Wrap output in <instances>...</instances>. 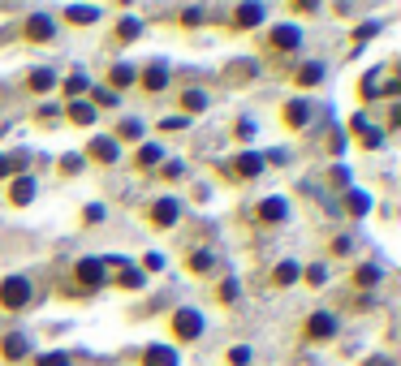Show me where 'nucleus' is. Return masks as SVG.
I'll use <instances>...</instances> for the list:
<instances>
[{"label": "nucleus", "mask_w": 401, "mask_h": 366, "mask_svg": "<svg viewBox=\"0 0 401 366\" xmlns=\"http://www.w3.org/2000/svg\"><path fill=\"white\" fill-rule=\"evenodd\" d=\"M134 82H138V69H134V65H125V60L108 69V91H112V95L125 91V87H134Z\"/></svg>", "instance_id": "12"}, {"label": "nucleus", "mask_w": 401, "mask_h": 366, "mask_svg": "<svg viewBox=\"0 0 401 366\" xmlns=\"http://www.w3.org/2000/svg\"><path fill=\"white\" fill-rule=\"evenodd\" d=\"M349 130H354V138L362 142V147H380V142H384V134H380V130H376V125L367 121L362 113H354V117H349Z\"/></svg>", "instance_id": "10"}, {"label": "nucleus", "mask_w": 401, "mask_h": 366, "mask_svg": "<svg viewBox=\"0 0 401 366\" xmlns=\"http://www.w3.org/2000/svg\"><path fill=\"white\" fill-rule=\"evenodd\" d=\"M87 91H91V82H87L83 73H74L69 82H65V95H74V100H78V95H87Z\"/></svg>", "instance_id": "34"}, {"label": "nucleus", "mask_w": 401, "mask_h": 366, "mask_svg": "<svg viewBox=\"0 0 401 366\" xmlns=\"http://www.w3.org/2000/svg\"><path fill=\"white\" fill-rule=\"evenodd\" d=\"M95 18H100V9H87V5H69L65 9V22H74V26H91Z\"/></svg>", "instance_id": "23"}, {"label": "nucleus", "mask_w": 401, "mask_h": 366, "mask_svg": "<svg viewBox=\"0 0 401 366\" xmlns=\"http://www.w3.org/2000/svg\"><path fill=\"white\" fill-rule=\"evenodd\" d=\"M380 95V73H367L362 78V100H376Z\"/></svg>", "instance_id": "35"}, {"label": "nucleus", "mask_w": 401, "mask_h": 366, "mask_svg": "<svg viewBox=\"0 0 401 366\" xmlns=\"http://www.w3.org/2000/svg\"><path fill=\"white\" fill-rule=\"evenodd\" d=\"M151 225L155 229H173L177 225V198H160V203H151Z\"/></svg>", "instance_id": "9"}, {"label": "nucleus", "mask_w": 401, "mask_h": 366, "mask_svg": "<svg viewBox=\"0 0 401 366\" xmlns=\"http://www.w3.org/2000/svg\"><path fill=\"white\" fill-rule=\"evenodd\" d=\"M345 211L349 216H367V211H371V194H362V190H345Z\"/></svg>", "instance_id": "17"}, {"label": "nucleus", "mask_w": 401, "mask_h": 366, "mask_svg": "<svg viewBox=\"0 0 401 366\" xmlns=\"http://www.w3.org/2000/svg\"><path fill=\"white\" fill-rule=\"evenodd\" d=\"M121 289H142V272H138V267H121Z\"/></svg>", "instance_id": "33"}, {"label": "nucleus", "mask_w": 401, "mask_h": 366, "mask_svg": "<svg viewBox=\"0 0 401 366\" xmlns=\"http://www.w3.org/2000/svg\"><path fill=\"white\" fill-rule=\"evenodd\" d=\"M95 117H100V113H95L87 100H74V104H69V121H74V125H95Z\"/></svg>", "instance_id": "21"}, {"label": "nucleus", "mask_w": 401, "mask_h": 366, "mask_svg": "<svg viewBox=\"0 0 401 366\" xmlns=\"http://www.w3.org/2000/svg\"><path fill=\"white\" fill-rule=\"evenodd\" d=\"M237 138L250 142V138H254V121H237Z\"/></svg>", "instance_id": "43"}, {"label": "nucleus", "mask_w": 401, "mask_h": 366, "mask_svg": "<svg viewBox=\"0 0 401 366\" xmlns=\"http://www.w3.org/2000/svg\"><path fill=\"white\" fill-rule=\"evenodd\" d=\"M371 35H380V26H376V22H367V26L354 30V39H358V43H362V39H371Z\"/></svg>", "instance_id": "42"}, {"label": "nucleus", "mask_w": 401, "mask_h": 366, "mask_svg": "<svg viewBox=\"0 0 401 366\" xmlns=\"http://www.w3.org/2000/svg\"><path fill=\"white\" fill-rule=\"evenodd\" d=\"M302 276V267L294 263V259H285V263H277V272H272V284H277V289H285V284H294Z\"/></svg>", "instance_id": "18"}, {"label": "nucleus", "mask_w": 401, "mask_h": 366, "mask_svg": "<svg viewBox=\"0 0 401 366\" xmlns=\"http://www.w3.org/2000/svg\"><path fill=\"white\" fill-rule=\"evenodd\" d=\"M138 82H142V91H164L169 87V65L164 60H151V65L138 73Z\"/></svg>", "instance_id": "11"}, {"label": "nucleus", "mask_w": 401, "mask_h": 366, "mask_svg": "<svg viewBox=\"0 0 401 366\" xmlns=\"http://www.w3.org/2000/svg\"><path fill=\"white\" fill-rule=\"evenodd\" d=\"M26 87L43 95V91H52V87H56V73H52V69H35V73L26 78Z\"/></svg>", "instance_id": "24"}, {"label": "nucleus", "mask_w": 401, "mask_h": 366, "mask_svg": "<svg viewBox=\"0 0 401 366\" xmlns=\"http://www.w3.org/2000/svg\"><path fill=\"white\" fill-rule=\"evenodd\" d=\"M138 35H142V22H138V18H125V22L117 26V39H121V43H130V39H138Z\"/></svg>", "instance_id": "30"}, {"label": "nucleus", "mask_w": 401, "mask_h": 366, "mask_svg": "<svg viewBox=\"0 0 401 366\" xmlns=\"http://www.w3.org/2000/svg\"><path fill=\"white\" fill-rule=\"evenodd\" d=\"M354 284H362V289H367V284H380V267L376 263H362L354 272Z\"/></svg>", "instance_id": "31"}, {"label": "nucleus", "mask_w": 401, "mask_h": 366, "mask_svg": "<svg viewBox=\"0 0 401 366\" xmlns=\"http://www.w3.org/2000/svg\"><path fill=\"white\" fill-rule=\"evenodd\" d=\"M246 362H250V349H246V345L229 349V366H246Z\"/></svg>", "instance_id": "37"}, {"label": "nucleus", "mask_w": 401, "mask_h": 366, "mask_svg": "<svg viewBox=\"0 0 401 366\" xmlns=\"http://www.w3.org/2000/svg\"><path fill=\"white\" fill-rule=\"evenodd\" d=\"M259 220L263 225H285V220H290V203H285L281 194H268L259 203Z\"/></svg>", "instance_id": "6"}, {"label": "nucleus", "mask_w": 401, "mask_h": 366, "mask_svg": "<svg viewBox=\"0 0 401 366\" xmlns=\"http://www.w3.org/2000/svg\"><path fill=\"white\" fill-rule=\"evenodd\" d=\"M83 220H87V225H100V220H104V207H87Z\"/></svg>", "instance_id": "45"}, {"label": "nucleus", "mask_w": 401, "mask_h": 366, "mask_svg": "<svg viewBox=\"0 0 401 366\" xmlns=\"http://www.w3.org/2000/svg\"><path fill=\"white\" fill-rule=\"evenodd\" d=\"M74 276H78V284H83V289H100V284L108 280V267H104V259H78Z\"/></svg>", "instance_id": "3"}, {"label": "nucleus", "mask_w": 401, "mask_h": 366, "mask_svg": "<svg viewBox=\"0 0 401 366\" xmlns=\"http://www.w3.org/2000/svg\"><path fill=\"white\" fill-rule=\"evenodd\" d=\"M272 47H277V52H298V47H302V30H298V22L272 26Z\"/></svg>", "instance_id": "4"}, {"label": "nucleus", "mask_w": 401, "mask_h": 366, "mask_svg": "<svg viewBox=\"0 0 401 366\" xmlns=\"http://www.w3.org/2000/svg\"><path fill=\"white\" fill-rule=\"evenodd\" d=\"M220 301H237V280H220Z\"/></svg>", "instance_id": "39"}, {"label": "nucleus", "mask_w": 401, "mask_h": 366, "mask_svg": "<svg viewBox=\"0 0 401 366\" xmlns=\"http://www.w3.org/2000/svg\"><path fill=\"white\" fill-rule=\"evenodd\" d=\"M173 336L177 341H199L203 336V314L195 310V306H182V310H173Z\"/></svg>", "instance_id": "1"}, {"label": "nucleus", "mask_w": 401, "mask_h": 366, "mask_svg": "<svg viewBox=\"0 0 401 366\" xmlns=\"http://www.w3.org/2000/svg\"><path fill=\"white\" fill-rule=\"evenodd\" d=\"M0 354H5L9 362H18V358H26V354H30V341L22 336V332H9L5 345H0Z\"/></svg>", "instance_id": "15"}, {"label": "nucleus", "mask_w": 401, "mask_h": 366, "mask_svg": "<svg viewBox=\"0 0 401 366\" xmlns=\"http://www.w3.org/2000/svg\"><path fill=\"white\" fill-rule=\"evenodd\" d=\"M233 18H237V26H259L263 22V5H242Z\"/></svg>", "instance_id": "26"}, {"label": "nucleus", "mask_w": 401, "mask_h": 366, "mask_svg": "<svg viewBox=\"0 0 401 366\" xmlns=\"http://www.w3.org/2000/svg\"><path fill=\"white\" fill-rule=\"evenodd\" d=\"M160 130H164V134H177V130H186V117H164V121H160Z\"/></svg>", "instance_id": "38"}, {"label": "nucleus", "mask_w": 401, "mask_h": 366, "mask_svg": "<svg viewBox=\"0 0 401 366\" xmlns=\"http://www.w3.org/2000/svg\"><path fill=\"white\" fill-rule=\"evenodd\" d=\"M117 138H121V142H138V138H142V121H134V117L121 121V125H117Z\"/></svg>", "instance_id": "27"}, {"label": "nucleus", "mask_w": 401, "mask_h": 366, "mask_svg": "<svg viewBox=\"0 0 401 366\" xmlns=\"http://www.w3.org/2000/svg\"><path fill=\"white\" fill-rule=\"evenodd\" d=\"M35 366H69V354H39Z\"/></svg>", "instance_id": "36"}, {"label": "nucleus", "mask_w": 401, "mask_h": 366, "mask_svg": "<svg viewBox=\"0 0 401 366\" xmlns=\"http://www.w3.org/2000/svg\"><path fill=\"white\" fill-rule=\"evenodd\" d=\"M182 108H186V113H203V108H207V95L203 91H186L182 95Z\"/></svg>", "instance_id": "32"}, {"label": "nucleus", "mask_w": 401, "mask_h": 366, "mask_svg": "<svg viewBox=\"0 0 401 366\" xmlns=\"http://www.w3.org/2000/svg\"><path fill=\"white\" fill-rule=\"evenodd\" d=\"M22 35H26L30 43H47V39H56V22H52V18H43V13H35V18H26Z\"/></svg>", "instance_id": "5"}, {"label": "nucleus", "mask_w": 401, "mask_h": 366, "mask_svg": "<svg viewBox=\"0 0 401 366\" xmlns=\"http://www.w3.org/2000/svg\"><path fill=\"white\" fill-rule=\"evenodd\" d=\"M83 168V155H65V172H78Z\"/></svg>", "instance_id": "47"}, {"label": "nucleus", "mask_w": 401, "mask_h": 366, "mask_svg": "<svg viewBox=\"0 0 401 366\" xmlns=\"http://www.w3.org/2000/svg\"><path fill=\"white\" fill-rule=\"evenodd\" d=\"M30 301V280L26 276H5L0 280V306L5 310H22Z\"/></svg>", "instance_id": "2"}, {"label": "nucleus", "mask_w": 401, "mask_h": 366, "mask_svg": "<svg viewBox=\"0 0 401 366\" xmlns=\"http://www.w3.org/2000/svg\"><path fill=\"white\" fill-rule=\"evenodd\" d=\"M160 160H164V147H160V142H142V147H138V168H155Z\"/></svg>", "instance_id": "19"}, {"label": "nucleus", "mask_w": 401, "mask_h": 366, "mask_svg": "<svg viewBox=\"0 0 401 366\" xmlns=\"http://www.w3.org/2000/svg\"><path fill=\"white\" fill-rule=\"evenodd\" d=\"M328 151H332V155H341V151H345V134H336V130H332V134H328Z\"/></svg>", "instance_id": "40"}, {"label": "nucleus", "mask_w": 401, "mask_h": 366, "mask_svg": "<svg viewBox=\"0 0 401 366\" xmlns=\"http://www.w3.org/2000/svg\"><path fill=\"white\" fill-rule=\"evenodd\" d=\"M233 172H237V177H259V172H263V155H254V151H242V155H237V160H233Z\"/></svg>", "instance_id": "13"}, {"label": "nucleus", "mask_w": 401, "mask_h": 366, "mask_svg": "<svg viewBox=\"0 0 401 366\" xmlns=\"http://www.w3.org/2000/svg\"><path fill=\"white\" fill-rule=\"evenodd\" d=\"M22 168H26V155H0V177H9V172L22 177Z\"/></svg>", "instance_id": "29"}, {"label": "nucleus", "mask_w": 401, "mask_h": 366, "mask_svg": "<svg viewBox=\"0 0 401 366\" xmlns=\"http://www.w3.org/2000/svg\"><path fill=\"white\" fill-rule=\"evenodd\" d=\"M142 366H177V349L173 345H151L142 354Z\"/></svg>", "instance_id": "14"}, {"label": "nucleus", "mask_w": 401, "mask_h": 366, "mask_svg": "<svg viewBox=\"0 0 401 366\" xmlns=\"http://www.w3.org/2000/svg\"><path fill=\"white\" fill-rule=\"evenodd\" d=\"M212 267H216V254L212 250H190V272H212Z\"/></svg>", "instance_id": "25"}, {"label": "nucleus", "mask_w": 401, "mask_h": 366, "mask_svg": "<svg viewBox=\"0 0 401 366\" xmlns=\"http://www.w3.org/2000/svg\"><path fill=\"white\" fill-rule=\"evenodd\" d=\"M9 198L18 203V207H26L30 198H35V177H13V185H9Z\"/></svg>", "instance_id": "16"}, {"label": "nucleus", "mask_w": 401, "mask_h": 366, "mask_svg": "<svg viewBox=\"0 0 401 366\" xmlns=\"http://www.w3.org/2000/svg\"><path fill=\"white\" fill-rule=\"evenodd\" d=\"M182 22H186V26H195V22H203V9H186V13H182Z\"/></svg>", "instance_id": "46"}, {"label": "nucleus", "mask_w": 401, "mask_h": 366, "mask_svg": "<svg viewBox=\"0 0 401 366\" xmlns=\"http://www.w3.org/2000/svg\"><path fill=\"white\" fill-rule=\"evenodd\" d=\"M285 121H290L294 130H302V125L311 121V104H302V100H294V104H285Z\"/></svg>", "instance_id": "20"}, {"label": "nucleus", "mask_w": 401, "mask_h": 366, "mask_svg": "<svg viewBox=\"0 0 401 366\" xmlns=\"http://www.w3.org/2000/svg\"><path fill=\"white\" fill-rule=\"evenodd\" d=\"M142 267H147V272H160V267H164V254H147V259H142Z\"/></svg>", "instance_id": "44"}, {"label": "nucleus", "mask_w": 401, "mask_h": 366, "mask_svg": "<svg viewBox=\"0 0 401 366\" xmlns=\"http://www.w3.org/2000/svg\"><path fill=\"white\" fill-rule=\"evenodd\" d=\"M302 332H307L311 341H328L332 332H336V314H328V310H315L311 319H307V328H302Z\"/></svg>", "instance_id": "7"}, {"label": "nucleus", "mask_w": 401, "mask_h": 366, "mask_svg": "<svg viewBox=\"0 0 401 366\" xmlns=\"http://www.w3.org/2000/svg\"><path fill=\"white\" fill-rule=\"evenodd\" d=\"M307 280H311V284H324V280H328V267H319V263L307 267Z\"/></svg>", "instance_id": "41"}, {"label": "nucleus", "mask_w": 401, "mask_h": 366, "mask_svg": "<svg viewBox=\"0 0 401 366\" xmlns=\"http://www.w3.org/2000/svg\"><path fill=\"white\" fill-rule=\"evenodd\" d=\"M87 104H91V108H95V104H100V108H117V95H112L108 87H91V100H87Z\"/></svg>", "instance_id": "28"}, {"label": "nucleus", "mask_w": 401, "mask_h": 366, "mask_svg": "<svg viewBox=\"0 0 401 366\" xmlns=\"http://www.w3.org/2000/svg\"><path fill=\"white\" fill-rule=\"evenodd\" d=\"M324 82V65L319 60H307V65L298 69V87H319Z\"/></svg>", "instance_id": "22"}, {"label": "nucleus", "mask_w": 401, "mask_h": 366, "mask_svg": "<svg viewBox=\"0 0 401 366\" xmlns=\"http://www.w3.org/2000/svg\"><path fill=\"white\" fill-rule=\"evenodd\" d=\"M87 155H91L95 164H117L121 160V147H117V138H91Z\"/></svg>", "instance_id": "8"}]
</instances>
